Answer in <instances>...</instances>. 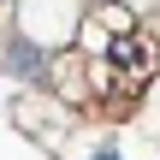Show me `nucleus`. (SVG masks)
Returning a JSON list of instances; mask_svg holds the SVG:
<instances>
[{"label":"nucleus","mask_w":160,"mask_h":160,"mask_svg":"<svg viewBox=\"0 0 160 160\" xmlns=\"http://www.w3.org/2000/svg\"><path fill=\"white\" fill-rule=\"evenodd\" d=\"M101 59H107V71L119 77V89H137L142 77H154V65H160L154 42H142V36H119V42H107Z\"/></svg>","instance_id":"obj_1"},{"label":"nucleus","mask_w":160,"mask_h":160,"mask_svg":"<svg viewBox=\"0 0 160 160\" xmlns=\"http://www.w3.org/2000/svg\"><path fill=\"white\" fill-rule=\"evenodd\" d=\"M6 71H12V77H42V71H48V59H42V48H36L30 36H18V42H12V53H6Z\"/></svg>","instance_id":"obj_2"},{"label":"nucleus","mask_w":160,"mask_h":160,"mask_svg":"<svg viewBox=\"0 0 160 160\" xmlns=\"http://www.w3.org/2000/svg\"><path fill=\"white\" fill-rule=\"evenodd\" d=\"M89 160H119V148H95V154H89Z\"/></svg>","instance_id":"obj_3"}]
</instances>
